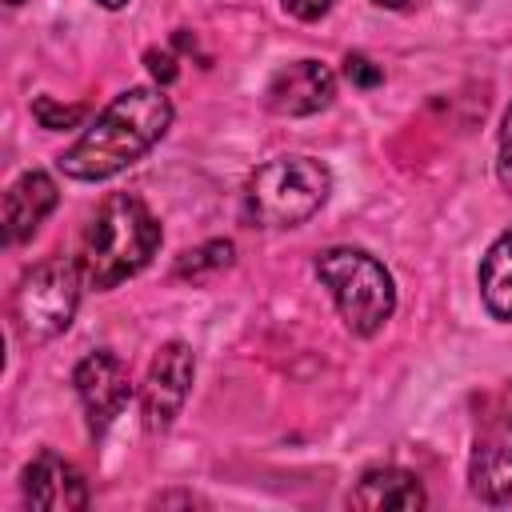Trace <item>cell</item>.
<instances>
[{
  "mask_svg": "<svg viewBox=\"0 0 512 512\" xmlns=\"http://www.w3.org/2000/svg\"><path fill=\"white\" fill-rule=\"evenodd\" d=\"M8 4H24V0H8Z\"/></svg>",
  "mask_w": 512,
  "mask_h": 512,
  "instance_id": "cell-23",
  "label": "cell"
},
{
  "mask_svg": "<svg viewBox=\"0 0 512 512\" xmlns=\"http://www.w3.org/2000/svg\"><path fill=\"white\" fill-rule=\"evenodd\" d=\"M348 504H352V508H368V512H380V508L416 512V508L428 504V492H424V484H420L408 468L384 464V468H368V472L360 476V484L352 488Z\"/></svg>",
  "mask_w": 512,
  "mask_h": 512,
  "instance_id": "cell-12",
  "label": "cell"
},
{
  "mask_svg": "<svg viewBox=\"0 0 512 512\" xmlns=\"http://www.w3.org/2000/svg\"><path fill=\"white\" fill-rule=\"evenodd\" d=\"M96 4H104V8H124L128 0H96Z\"/></svg>",
  "mask_w": 512,
  "mask_h": 512,
  "instance_id": "cell-22",
  "label": "cell"
},
{
  "mask_svg": "<svg viewBox=\"0 0 512 512\" xmlns=\"http://www.w3.org/2000/svg\"><path fill=\"white\" fill-rule=\"evenodd\" d=\"M72 384H76V396L84 404V416H88V432L100 436L112 428V420L128 408L132 400V380H128V368L120 364V356L112 352H88L76 372H72Z\"/></svg>",
  "mask_w": 512,
  "mask_h": 512,
  "instance_id": "cell-8",
  "label": "cell"
},
{
  "mask_svg": "<svg viewBox=\"0 0 512 512\" xmlns=\"http://www.w3.org/2000/svg\"><path fill=\"white\" fill-rule=\"evenodd\" d=\"M232 240H208V244H200V248H188L180 260H176V276H184V280H200V276H208V272H220V268H228L232 264Z\"/></svg>",
  "mask_w": 512,
  "mask_h": 512,
  "instance_id": "cell-14",
  "label": "cell"
},
{
  "mask_svg": "<svg viewBox=\"0 0 512 512\" xmlns=\"http://www.w3.org/2000/svg\"><path fill=\"white\" fill-rule=\"evenodd\" d=\"M336 100V76L328 64L320 60H296L284 64L268 88H264V104L276 116H316Z\"/></svg>",
  "mask_w": 512,
  "mask_h": 512,
  "instance_id": "cell-9",
  "label": "cell"
},
{
  "mask_svg": "<svg viewBox=\"0 0 512 512\" xmlns=\"http://www.w3.org/2000/svg\"><path fill=\"white\" fill-rule=\"evenodd\" d=\"M496 176H500L504 192H512V108L504 112V128H500V148H496Z\"/></svg>",
  "mask_w": 512,
  "mask_h": 512,
  "instance_id": "cell-17",
  "label": "cell"
},
{
  "mask_svg": "<svg viewBox=\"0 0 512 512\" xmlns=\"http://www.w3.org/2000/svg\"><path fill=\"white\" fill-rule=\"evenodd\" d=\"M344 76H348L352 88H376V84H384L380 64H372L364 52H348L344 56Z\"/></svg>",
  "mask_w": 512,
  "mask_h": 512,
  "instance_id": "cell-16",
  "label": "cell"
},
{
  "mask_svg": "<svg viewBox=\"0 0 512 512\" xmlns=\"http://www.w3.org/2000/svg\"><path fill=\"white\" fill-rule=\"evenodd\" d=\"M192 380H196V356L184 340H168L156 348L152 364H148V376L140 384V416H144V428L148 432H164L172 428V420L180 416L188 392H192Z\"/></svg>",
  "mask_w": 512,
  "mask_h": 512,
  "instance_id": "cell-7",
  "label": "cell"
},
{
  "mask_svg": "<svg viewBox=\"0 0 512 512\" xmlns=\"http://www.w3.org/2000/svg\"><path fill=\"white\" fill-rule=\"evenodd\" d=\"M144 60H148V68H152V76H156L160 84L176 80V60H172V52H160V48H152Z\"/></svg>",
  "mask_w": 512,
  "mask_h": 512,
  "instance_id": "cell-19",
  "label": "cell"
},
{
  "mask_svg": "<svg viewBox=\"0 0 512 512\" xmlns=\"http://www.w3.org/2000/svg\"><path fill=\"white\" fill-rule=\"evenodd\" d=\"M480 296L496 320L512 324V228L500 232L480 260Z\"/></svg>",
  "mask_w": 512,
  "mask_h": 512,
  "instance_id": "cell-13",
  "label": "cell"
},
{
  "mask_svg": "<svg viewBox=\"0 0 512 512\" xmlns=\"http://www.w3.org/2000/svg\"><path fill=\"white\" fill-rule=\"evenodd\" d=\"M376 8H388V12H408V8H416V4H424V0H372Z\"/></svg>",
  "mask_w": 512,
  "mask_h": 512,
  "instance_id": "cell-20",
  "label": "cell"
},
{
  "mask_svg": "<svg viewBox=\"0 0 512 512\" xmlns=\"http://www.w3.org/2000/svg\"><path fill=\"white\" fill-rule=\"evenodd\" d=\"M168 124L172 100L164 96V88H128L92 120V128L72 148L60 152L56 164L68 180H108L132 168L152 144H160Z\"/></svg>",
  "mask_w": 512,
  "mask_h": 512,
  "instance_id": "cell-1",
  "label": "cell"
},
{
  "mask_svg": "<svg viewBox=\"0 0 512 512\" xmlns=\"http://www.w3.org/2000/svg\"><path fill=\"white\" fill-rule=\"evenodd\" d=\"M316 276L328 288L340 320L356 336H376L396 312L392 272L364 248H324L316 256Z\"/></svg>",
  "mask_w": 512,
  "mask_h": 512,
  "instance_id": "cell-3",
  "label": "cell"
},
{
  "mask_svg": "<svg viewBox=\"0 0 512 512\" xmlns=\"http://www.w3.org/2000/svg\"><path fill=\"white\" fill-rule=\"evenodd\" d=\"M80 288H88L84 272H80V260L52 256V260H40L36 268H28L16 284V292H12L16 332L32 344L60 336L76 316Z\"/></svg>",
  "mask_w": 512,
  "mask_h": 512,
  "instance_id": "cell-5",
  "label": "cell"
},
{
  "mask_svg": "<svg viewBox=\"0 0 512 512\" xmlns=\"http://www.w3.org/2000/svg\"><path fill=\"white\" fill-rule=\"evenodd\" d=\"M20 484H24V500L40 512H80V508H88V484H84L80 468L72 460L56 456V452H40L24 468Z\"/></svg>",
  "mask_w": 512,
  "mask_h": 512,
  "instance_id": "cell-10",
  "label": "cell"
},
{
  "mask_svg": "<svg viewBox=\"0 0 512 512\" xmlns=\"http://www.w3.org/2000/svg\"><path fill=\"white\" fill-rule=\"evenodd\" d=\"M160 248V224L140 196L112 192L88 220L80 240V272L84 284L108 292L136 276Z\"/></svg>",
  "mask_w": 512,
  "mask_h": 512,
  "instance_id": "cell-2",
  "label": "cell"
},
{
  "mask_svg": "<svg viewBox=\"0 0 512 512\" xmlns=\"http://www.w3.org/2000/svg\"><path fill=\"white\" fill-rule=\"evenodd\" d=\"M468 488L484 504L512 500V380L492 388L476 408Z\"/></svg>",
  "mask_w": 512,
  "mask_h": 512,
  "instance_id": "cell-6",
  "label": "cell"
},
{
  "mask_svg": "<svg viewBox=\"0 0 512 512\" xmlns=\"http://www.w3.org/2000/svg\"><path fill=\"white\" fill-rule=\"evenodd\" d=\"M84 104H56L52 96H36L32 100V116H36V124L40 128H52V132H60V128H76L80 120H84Z\"/></svg>",
  "mask_w": 512,
  "mask_h": 512,
  "instance_id": "cell-15",
  "label": "cell"
},
{
  "mask_svg": "<svg viewBox=\"0 0 512 512\" xmlns=\"http://www.w3.org/2000/svg\"><path fill=\"white\" fill-rule=\"evenodd\" d=\"M280 4H284V12L296 16V20H320V16L332 8V0H280Z\"/></svg>",
  "mask_w": 512,
  "mask_h": 512,
  "instance_id": "cell-18",
  "label": "cell"
},
{
  "mask_svg": "<svg viewBox=\"0 0 512 512\" xmlns=\"http://www.w3.org/2000/svg\"><path fill=\"white\" fill-rule=\"evenodd\" d=\"M328 192L332 172L316 156H276L252 172L244 208L260 228H296L324 208Z\"/></svg>",
  "mask_w": 512,
  "mask_h": 512,
  "instance_id": "cell-4",
  "label": "cell"
},
{
  "mask_svg": "<svg viewBox=\"0 0 512 512\" xmlns=\"http://www.w3.org/2000/svg\"><path fill=\"white\" fill-rule=\"evenodd\" d=\"M156 504H200L196 496H160Z\"/></svg>",
  "mask_w": 512,
  "mask_h": 512,
  "instance_id": "cell-21",
  "label": "cell"
},
{
  "mask_svg": "<svg viewBox=\"0 0 512 512\" xmlns=\"http://www.w3.org/2000/svg\"><path fill=\"white\" fill-rule=\"evenodd\" d=\"M60 192H56V180L48 172H24L8 184L4 192V244H24L40 224L44 216L56 208Z\"/></svg>",
  "mask_w": 512,
  "mask_h": 512,
  "instance_id": "cell-11",
  "label": "cell"
}]
</instances>
